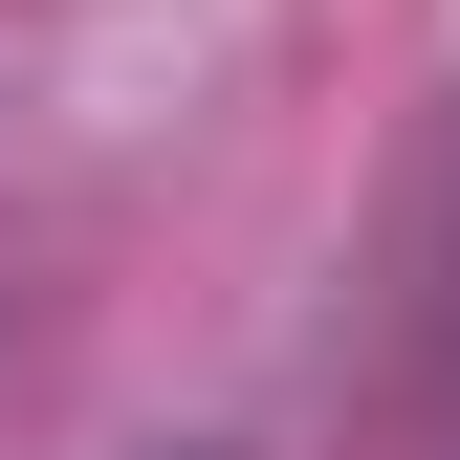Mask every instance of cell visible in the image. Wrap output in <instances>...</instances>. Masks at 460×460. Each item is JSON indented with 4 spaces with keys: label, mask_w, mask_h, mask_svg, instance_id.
Listing matches in <instances>:
<instances>
[{
    "label": "cell",
    "mask_w": 460,
    "mask_h": 460,
    "mask_svg": "<svg viewBox=\"0 0 460 460\" xmlns=\"http://www.w3.org/2000/svg\"><path fill=\"white\" fill-rule=\"evenodd\" d=\"M394 307H417V351L460 373V88H438V132H417V176H394Z\"/></svg>",
    "instance_id": "6da1fadb"
},
{
    "label": "cell",
    "mask_w": 460,
    "mask_h": 460,
    "mask_svg": "<svg viewBox=\"0 0 460 460\" xmlns=\"http://www.w3.org/2000/svg\"><path fill=\"white\" fill-rule=\"evenodd\" d=\"M132 460H242V438H132Z\"/></svg>",
    "instance_id": "7a4b0ae2"
}]
</instances>
